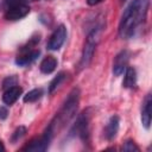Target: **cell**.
Here are the masks:
<instances>
[{
    "mask_svg": "<svg viewBox=\"0 0 152 152\" xmlns=\"http://www.w3.org/2000/svg\"><path fill=\"white\" fill-rule=\"evenodd\" d=\"M150 0H133L125 10L119 25V36L128 39L134 34L135 28L145 20Z\"/></svg>",
    "mask_w": 152,
    "mask_h": 152,
    "instance_id": "1",
    "label": "cell"
},
{
    "mask_svg": "<svg viewBox=\"0 0 152 152\" xmlns=\"http://www.w3.org/2000/svg\"><path fill=\"white\" fill-rule=\"evenodd\" d=\"M78 102H80V90L77 88H75L69 94L63 107L61 108V110L57 113V115L55 116V119L51 121V124L48 127V129L52 134H55L58 129H61L63 126H65L74 118V115L76 114L77 108H78Z\"/></svg>",
    "mask_w": 152,
    "mask_h": 152,
    "instance_id": "2",
    "label": "cell"
},
{
    "mask_svg": "<svg viewBox=\"0 0 152 152\" xmlns=\"http://www.w3.org/2000/svg\"><path fill=\"white\" fill-rule=\"evenodd\" d=\"M99 39H100V27H96V28H93L89 34L87 36V39H86V43H84V48H83V51H82V57H81V61H80V69H84L89 65V63L91 62V58L94 56V52H95V49H96V45L99 43Z\"/></svg>",
    "mask_w": 152,
    "mask_h": 152,
    "instance_id": "3",
    "label": "cell"
},
{
    "mask_svg": "<svg viewBox=\"0 0 152 152\" xmlns=\"http://www.w3.org/2000/svg\"><path fill=\"white\" fill-rule=\"evenodd\" d=\"M52 137H53V134L46 129V131L44 132V134H43L40 138L33 139V140L30 142V145L25 146L23 150H25V151H31V152H43V151H45V150L49 147V144H50Z\"/></svg>",
    "mask_w": 152,
    "mask_h": 152,
    "instance_id": "4",
    "label": "cell"
},
{
    "mask_svg": "<svg viewBox=\"0 0 152 152\" xmlns=\"http://www.w3.org/2000/svg\"><path fill=\"white\" fill-rule=\"evenodd\" d=\"M30 13V7L26 4H13L10 5L5 12V18L7 20H19Z\"/></svg>",
    "mask_w": 152,
    "mask_h": 152,
    "instance_id": "5",
    "label": "cell"
},
{
    "mask_svg": "<svg viewBox=\"0 0 152 152\" xmlns=\"http://www.w3.org/2000/svg\"><path fill=\"white\" fill-rule=\"evenodd\" d=\"M72 133H76L83 140H88V135H89V114H88V112H83L78 116V119L74 126Z\"/></svg>",
    "mask_w": 152,
    "mask_h": 152,
    "instance_id": "6",
    "label": "cell"
},
{
    "mask_svg": "<svg viewBox=\"0 0 152 152\" xmlns=\"http://www.w3.org/2000/svg\"><path fill=\"white\" fill-rule=\"evenodd\" d=\"M65 38H66V27L62 24L51 34V37L49 39V43H48V49H50V50L61 49V46L63 45Z\"/></svg>",
    "mask_w": 152,
    "mask_h": 152,
    "instance_id": "7",
    "label": "cell"
},
{
    "mask_svg": "<svg viewBox=\"0 0 152 152\" xmlns=\"http://www.w3.org/2000/svg\"><path fill=\"white\" fill-rule=\"evenodd\" d=\"M128 59H129V52L127 50H122L116 55L113 63V74L115 76H120L126 70Z\"/></svg>",
    "mask_w": 152,
    "mask_h": 152,
    "instance_id": "8",
    "label": "cell"
},
{
    "mask_svg": "<svg viewBox=\"0 0 152 152\" xmlns=\"http://www.w3.org/2000/svg\"><path fill=\"white\" fill-rule=\"evenodd\" d=\"M151 106H152V100H151V95L148 94L144 101V106L141 110V122L146 129H148L151 125Z\"/></svg>",
    "mask_w": 152,
    "mask_h": 152,
    "instance_id": "9",
    "label": "cell"
},
{
    "mask_svg": "<svg viewBox=\"0 0 152 152\" xmlns=\"http://www.w3.org/2000/svg\"><path fill=\"white\" fill-rule=\"evenodd\" d=\"M20 94H21V88L20 87L15 86V87L8 88V89L5 90V93L2 95V101H4L5 104L11 106V104H13L19 99Z\"/></svg>",
    "mask_w": 152,
    "mask_h": 152,
    "instance_id": "10",
    "label": "cell"
},
{
    "mask_svg": "<svg viewBox=\"0 0 152 152\" xmlns=\"http://www.w3.org/2000/svg\"><path fill=\"white\" fill-rule=\"evenodd\" d=\"M119 124H120L119 116L113 115L109 119V121H108V124L106 126V129H104V135H106V138L108 140H112V139H114L116 137V133L119 131Z\"/></svg>",
    "mask_w": 152,
    "mask_h": 152,
    "instance_id": "11",
    "label": "cell"
},
{
    "mask_svg": "<svg viewBox=\"0 0 152 152\" xmlns=\"http://www.w3.org/2000/svg\"><path fill=\"white\" fill-rule=\"evenodd\" d=\"M40 51L39 50H28L25 53H23L21 56H18V58L15 59V63L18 65H27L30 63H32L33 61L37 59V57L39 56Z\"/></svg>",
    "mask_w": 152,
    "mask_h": 152,
    "instance_id": "12",
    "label": "cell"
},
{
    "mask_svg": "<svg viewBox=\"0 0 152 152\" xmlns=\"http://www.w3.org/2000/svg\"><path fill=\"white\" fill-rule=\"evenodd\" d=\"M57 66V59L53 56H48L40 62V71L43 74H51Z\"/></svg>",
    "mask_w": 152,
    "mask_h": 152,
    "instance_id": "13",
    "label": "cell"
},
{
    "mask_svg": "<svg viewBox=\"0 0 152 152\" xmlns=\"http://www.w3.org/2000/svg\"><path fill=\"white\" fill-rule=\"evenodd\" d=\"M137 83V72L134 68H126V74H125V78L122 82V86L125 88H133Z\"/></svg>",
    "mask_w": 152,
    "mask_h": 152,
    "instance_id": "14",
    "label": "cell"
},
{
    "mask_svg": "<svg viewBox=\"0 0 152 152\" xmlns=\"http://www.w3.org/2000/svg\"><path fill=\"white\" fill-rule=\"evenodd\" d=\"M42 94H43L42 89H32V90H30L26 95H24L23 100H24V102H26V103H27V102H34V101H37L38 99H40Z\"/></svg>",
    "mask_w": 152,
    "mask_h": 152,
    "instance_id": "15",
    "label": "cell"
},
{
    "mask_svg": "<svg viewBox=\"0 0 152 152\" xmlns=\"http://www.w3.org/2000/svg\"><path fill=\"white\" fill-rule=\"evenodd\" d=\"M64 78H65V74L64 72H59L51 82H50V86H49V93L51 94V93H53L59 86H61V83L64 81Z\"/></svg>",
    "mask_w": 152,
    "mask_h": 152,
    "instance_id": "16",
    "label": "cell"
},
{
    "mask_svg": "<svg viewBox=\"0 0 152 152\" xmlns=\"http://www.w3.org/2000/svg\"><path fill=\"white\" fill-rule=\"evenodd\" d=\"M18 84V77L15 75H12V76H8L2 82V88L6 90L8 88H12V87H15Z\"/></svg>",
    "mask_w": 152,
    "mask_h": 152,
    "instance_id": "17",
    "label": "cell"
},
{
    "mask_svg": "<svg viewBox=\"0 0 152 152\" xmlns=\"http://www.w3.org/2000/svg\"><path fill=\"white\" fill-rule=\"evenodd\" d=\"M25 133H26V127H24V126H19L15 131H14V133L12 134V142H15V141H18V140H20L24 135H25Z\"/></svg>",
    "mask_w": 152,
    "mask_h": 152,
    "instance_id": "18",
    "label": "cell"
},
{
    "mask_svg": "<svg viewBox=\"0 0 152 152\" xmlns=\"http://www.w3.org/2000/svg\"><path fill=\"white\" fill-rule=\"evenodd\" d=\"M122 150L126 152H133V151H139V147L134 144V141L132 140H127L125 142V145L122 146Z\"/></svg>",
    "mask_w": 152,
    "mask_h": 152,
    "instance_id": "19",
    "label": "cell"
},
{
    "mask_svg": "<svg viewBox=\"0 0 152 152\" xmlns=\"http://www.w3.org/2000/svg\"><path fill=\"white\" fill-rule=\"evenodd\" d=\"M7 114H8V110H7L4 106H1V107H0V120L6 119V118H7Z\"/></svg>",
    "mask_w": 152,
    "mask_h": 152,
    "instance_id": "20",
    "label": "cell"
},
{
    "mask_svg": "<svg viewBox=\"0 0 152 152\" xmlns=\"http://www.w3.org/2000/svg\"><path fill=\"white\" fill-rule=\"evenodd\" d=\"M101 1H103V0H87V4H88L89 6H95V5L100 4Z\"/></svg>",
    "mask_w": 152,
    "mask_h": 152,
    "instance_id": "21",
    "label": "cell"
},
{
    "mask_svg": "<svg viewBox=\"0 0 152 152\" xmlns=\"http://www.w3.org/2000/svg\"><path fill=\"white\" fill-rule=\"evenodd\" d=\"M0 151H5V146H4V144H2L1 140H0Z\"/></svg>",
    "mask_w": 152,
    "mask_h": 152,
    "instance_id": "22",
    "label": "cell"
},
{
    "mask_svg": "<svg viewBox=\"0 0 152 152\" xmlns=\"http://www.w3.org/2000/svg\"><path fill=\"white\" fill-rule=\"evenodd\" d=\"M121 1H127V0H121Z\"/></svg>",
    "mask_w": 152,
    "mask_h": 152,
    "instance_id": "23",
    "label": "cell"
}]
</instances>
